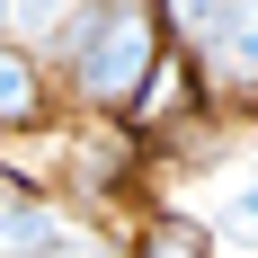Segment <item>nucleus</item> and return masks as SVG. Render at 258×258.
Segmentation results:
<instances>
[{
  "instance_id": "obj_1",
  "label": "nucleus",
  "mask_w": 258,
  "mask_h": 258,
  "mask_svg": "<svg viewBox=\"0 0 258 258\" xmlns=\"http://www.w3.org/2000/svg\"><path fill=\"white\" fill-rule=\"evenodd\" d=\"M36 53H45L53 98L72 107V116L116 125V116L134 107V89L152 80V62L169 53V36H160L152 0H72Z\"/></svg>"
},
{
  "instance_id": "obj_2",
  "label": "nucleus",
  "mask_w": 258,
  "mask_h": 258,
  "mask_svg": "<svg viewBox=\"0 0 258 258\" xmlns=\"http://www.w3.org/2000/svg\"><path fill=\"white\" fill-rule=\"evenodd\" d=\"M196 80H205L214 116H258V0H223L205 36L187 45Z\"/></svg>"
},
{
  "instance_id": "obj_3",
  "label": "nucleus",
  "mask_w": 258,
  "mask_h": 258,
  "mask_svg": "<svg viewBox=\"0 0 258 258\" xmlns=\"http://www.w3.org/2000/svg\"><path fill=\"white\" fill-rule=\"evenodd\" d=\"M53 125H62V98H53L45 53L0 36V143H27V134H53Z\"/></svg>"
},
{
  "instance_id": "obj_4",
  "label": "nucleus",
  "mask_w": 258,
  "mask_h": 258,
  "mask_svg": "<svg viewBox=\"0 0 258 258\" xmlns=\"http://www.w3.org/2000/svg\"><path fill=\"white\" fill-rule=\"evenodd\" d=\"M72 223V205H62V187L45 178H27V169H9V187H0V258H27V249H45L53 232Z\"/></svg>"
},
{
  "instance_id": "obj_5",
  "label": "nucleus",
  "mask_w": 258,
  "mask_h": 258,
  "mask_svg": "<svg viewBox=\"0 0 258 258\" xmlns=\"http://www.w3.org/2000/svg\"><path fill=\"white\" fill-rule=\"evenodd\" d=\"M125 258H223V249H214L205 214H187V205H152L143 223H134Z\"/></svg>"
},
{
  "instance_id": "obj_6",
  "label": "nucleus",
  "mask_w": 258,
  "mask_h": 258,
  "mask_svg": "<svg viewBox=\"0 0 258 258\" xmlns=\"http://www.w3.org/2000/svg\"><path fill=\"white\" fill-rule=\"evenodd\" d=\"M27 258H125V240L107 232V223H89V214H72L45 249H27Z\"/></svg>"
},
{
  "instance_id": "obj_7",
  "label": "nucleus",
  "mask_w": 258,
  "mask_h": 258,
  "mask_svg": "<svg viewBox=\"0 0 258 258\" xmlns=\"http://www.w3.org/2000/svg\"><path fill=\"white\" fill-rule=\"evenodd\" d=\"M214 9H223V0H152V18H160V36H169V45H196V36H205V18Z\"/></svg>"
},
{
  "instance_id": "obj_8",
  "label": "nucleus",
  "mask_w": 258,
  "mask_h": 258,
  "mask_svg": "<svg viewBox=\"0 0 258 258\" xmlns=\"http://www.w3.org/2000/svg\"><path fill=\"white\" fill-rule=\"evenodd\" d=\"M240 196L258 205V143H249V160H240Z\"/></svg>"
},
{
  "instance_id": "obj_9",
  "label": "nucleus",
  "mask_w": 258,
  "mask_h": 258,
  "mask_svg": "<svg viewBox=\"0 0 258 258\" xmlns=\"http://www.w3.org/2000/svg\"><path fill=\"white\" fill-rule=\"evenodd\" d=\"M0 36H9V0H0Z\"/></svg>"
},
{
  "instance_id": "obj_10",
  "label": "nucleus",
  "mask_w": 258,
  "mask_h": 258,
  "mask_svg": "<svg viewBox=\"0 0 258 258\" xmlns=\"http://www.w3.org/2000/svg\"><path fill=\"white\" fill-rule=\"evenodd\" d=\"M0 187H9V160H0Z\"/></svg>"
}]
</instances>
